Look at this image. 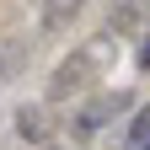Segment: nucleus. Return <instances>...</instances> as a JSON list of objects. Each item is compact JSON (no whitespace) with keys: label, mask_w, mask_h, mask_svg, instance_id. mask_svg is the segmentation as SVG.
<instances>
[{"label":"nucleus","mask_w":150,"mask_h":150,"mask_svg":"<svg viewBox=\"0 0 150 150\" xmlns=\"http://www.w3.org/2000/svg\"><path fill=\"white\" fill-rule=\"evenodd\" d=\"M97 75H102L97 48H70L64 59L54 64V75H48V102H64V97H75V91L97 86Z\"/></svg>","instance_id":"obj_1"},{"label":"nucleus","mask_w":150,"mask_h":150,"mask_svg":"<svg viewBox=\"0 0 150 150\" xmlns=\"http://www.w3.org/2000/svg\"><path fill=\"white\" fill-rule=\"evenodd\" d=\"M102 118H112L102 97H97V102H86L81 112H75V118H70V134H75V145H91V139H97V134H102Z\"/></svg>","instance_id":"obj_2"},{"label":"nucleus","mask_w":150,"mask_h":150,"mask_svg":"<svg viewBox=\"0 0 150 150\" xmlns=\"http://www.w3.org/2000/svg\"><path fill=\"white\" fill-rule=\"evenodd\" d=\"M11 123H16V134L22 139H32V145H48V112L38 107V102H22L11 112Z\"/></svg>","instance_id":"obj_3"},{"label":"nucleus","mask_w":150,"mask_h":150,"mask_svg":"<svg viewBox=\"0 0 150 150\" xmlns=\"http://www.w3.org/2000/svg\"><path fill=\"white\" fill-rule=\"evenodd\" d=\"M81 11H86V0H43L38 22H43V32H64V27H70Z\"/></svg>","instance_id":"obj_4"},{"label":"nucleus","mask_w":150,"mask_h":150,"mask_svg":"<svg viewBox=\"0 0 150 150\" xmlns=\"http://www.w3.org/2000/svg\"><path fill=\"white\" fill-rule=\"evenodd\" d=\"M22 64H27V43H22V38H0V86L16 81Z\"/></svg>","instance_id":"obj_5"},{"label":"nucleus","mask_w":150,"mask_h":150,"mask_svg":"<svg viewBox=\"0 0 150 150\" xmlns=\"http://www.w3.org/2000/svg\"><path fill=\"white\" fill-rule=\"evenodd\" d=\"M123 145H134V150H139V145H150V102H145V107H134V118L123 123Z\"/></svg>","instance_id":"obj_6"},{"label":"nucleus","mask_w":150,"mask_h":150,"mask_svg":"<svg viewBox=\"0 0 150 150\" xmlns=\"http://www.w3.org/2000/svg\"><path fill=\"white\" fill-rule=\"evenodd\" d=\"M134 64H139V70L150 75V38H145V43H139V54H134Z\"/></svg>","instance_id":"obj_7"},{"label":"nucleus","mask_w":150,"mask_h":150,"mask_svg":"<svg viewBox=\"0 0 150 150\" xmlns=\"http://www.w3.org/2000/svg\"><path fill=\"white\" fill-rule=\"evenodd\" d=\"M38 150H64V145H38Z\"/></svg>","instance_id":"obj_8"},{"label":"nucleus","mask_w":150,"mask_h":150,"mask_svg":"<svg viewBox=\"0 0 150 150\" xmlns=\"http://www.w3.org/2000/svg\"><path fill=\"white\" fill-rule=\"evenodd\" d=\"M139 150H150V145H139Z\"/></svg>","instance_id":"obj_9"}]
</instances>
